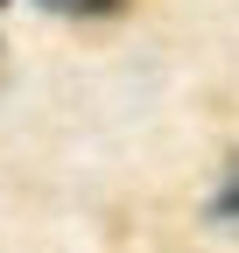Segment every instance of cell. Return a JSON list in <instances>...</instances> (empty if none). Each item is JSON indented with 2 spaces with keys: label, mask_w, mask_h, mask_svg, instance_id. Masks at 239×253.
<instances>
[{
  "label": "cell",
  "mask_w": 239,
  "mask_h": 253,
  "mask_svg": "<svg viewBox=\"0 0 239 253\" xmlns=\"http://www.w3.org/2000/svg\"><path fill=\"white\" fill-rule=\"evenodd\" d=\"M49 14H71V21H99V14H120L127 0H42Z\"/></svg>",
  "instance_id": "1"
},
{
  "label": "cell",
  "mask_w": 239,
  "mask_h": 253,
  "mask_svg": "<svg viewBox=\"0 0 239 253\" xmlns=\"http://www.w3.org/2000/svg\"><path fill=\"white\" fill-rule=\"evenodd\" d=\"M211 211H218V218H239V169H232V176H225V197H218V204H211Z\"/></svg>",
  "instance_id": "2"
},
{
  "label": "cell",
  "mask_w": 239,
  "mask_h": 253,
  "mask_svg": "<svg viewBox=\"0 0 239 253\" xmlns=\"http://www.w3.org/2000/svg\"><path fill=\"white\" fill-rule=\"evenodd\" d=\"M0 63H7V56H0Z\"/></svg>",
  "instance_id": "3"
}]
</instances>
